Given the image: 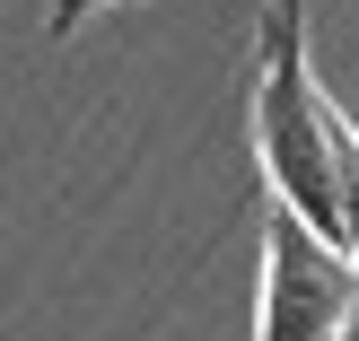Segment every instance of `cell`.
<instances>
[{
	"label": "cell",
	"mask_w": 359,
	"mask_h": 341,
	"mask_svg": "<svg viewBox=\"0 0 359 341\" xmlns=\"http://www.w3.org/2000/svg\"><path fill=\"white\" fill-rule=\"evenodd\" d=\"M359 315V263L325 245L298 210L263 202V324L255 341H342Z\"/></svg>",
	"instance_id": "2"
},
{
	"label": "cell",
	"mask_w": 359,
	"mask_h": 341,
	"mask_svg": "<svg viewBox=\"0 0 359 341\" xmlns=\"http://www.w3.org/2000/svg\"><path fill=\"white\" fill-rule=\"evenodd\" d=\"M255 158L280 210L342 245V193H333V97L307 70V0H263L255 18Z\"/></svg>",
	"instance_id": "1"
},
{
	"label": "cell",
	"mask_w": 359,
	"mask_h": 341,
	"mask_svg": "<svg viewBox=\"0 0 359 341\" xmlns=\"http://www.w3.org/2000/svg\"><path fill=\"white\" fill-rule=\"evenodd\" d=\"M342 341H359V315H351V324H342Z\"/></svg>",
	"instance_id": "5"
},
{
	"label": "cell",
	"mask_w": 359,
	"mask_h": 341,
	"mask_svg": "<svg viewBox=\"0 0 359 341\" xmlns=\"http://www.w3.org/2000/svg\"><path fill=\"white\" fill-rule=\"evenodd\" d=\"M88 9H105V0H62V9H53V27H79Z\"/></svg>",
	"instance_id": "4"
},
{
	"label": "cell",
	"mask_w": 359,
	"mask_h": 341,
	"mask_svg": "<svg viewBox=\"0 0 359 341\" xmlns=\"http://www.w3.org/2000/svg\"><path fill=\"white\" fill-rule=\"evenodd\" d=\"M333 193H342V254L359 263V132L333 105Z\"/></svg>",
	"instance_id": "3"
}]
</instances>
